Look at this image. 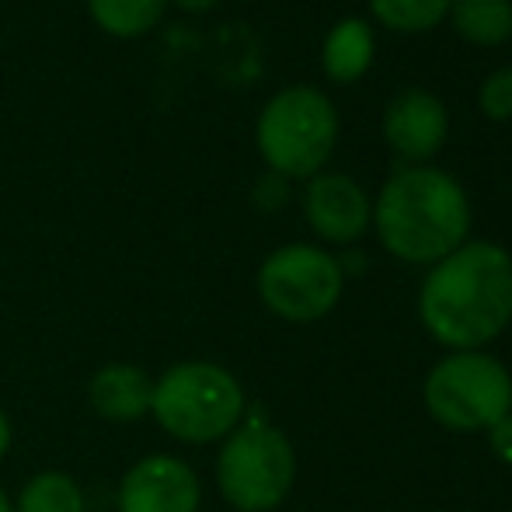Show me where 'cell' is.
<instances>
[{
    "label": "cell",
    "mask_w": 512,
    "mask_h": 512,
    "mask_svg": "<svg viewBox=\"0 0 512 512\" xmlns=\"http://www.w3.org/2000/svg\"><path fill=\"white\" fill-rule=\"evenodd\" d=\"M258 297L290 324H314L338 307L345 290V276L338 258L317 244H283L258 269Z\"/></svg>",
    "instance_id": "obj_7"
},
{
    "label": "cell",
    "mask_w": 512,
    "mask_h": 512,
    "mask_svg": "<svg viewBox=\"0 0 512 512\" xmlns=\"http://www.w3.org/2000/svg\"><path fill=\"white\" fill-rule=\"evenodd\" d=\"M304 216L321 241L352 244L373 223V203L356 178L338 175V171H321L307 182Z\"/></svg>",
    "instance_id": "obj_9"
},
{
    "label": "cell",
    "mask_w": 512,
    "mask_h": 512,
    "mask_svg": "<svg viewBox=\"0 0 512 512\" xmlns=\"http://www.w3.org/2000/svg\"><path fill=\"white\" fill-rule=\"evenodd\" d=\"M0 512H14V502H11V495L0 488Z\"/></svg>",
    "instance_id": "obj_22"
},
{
    "label": "cell",
    "mask_w": 512,
    "mask_h": 512,
    "mask_svg": "<svg viewBox=\"0 0 512 512\" xmlns=\"http://www.w3.org/2000/svg\"><path fill=\"white\" fill-rule=\"evenodd\" d=\"M150 415L185 446L223 443L248 415V394L227 366L185 359L154 380Z\"/></svg>",
    "instance_id": "obj_3"
},
{
    "label": "cell",
    "mask_w": 512,
    "mask_h": 512,
    "mask_svg": "<svg viewBox=\"0 0 512 512\" xmlns=\"http://www.w3.org/2000/svg\"><path fill=\"white\" fill-rule=\"evenodd\" d=\"M488 443H492V450L499 453L502 464H512V415L502 418L495 429H488Z\"/></svg>",
    "instance_id": "obj_19"
},
{
    "label": "cell",
    "mask_w": 512,
    "mask_h": 512,
    "mask_svg": "<svg viewBox=\"0 0 512 512\" xmlns=\"http://www.w3.org/2000/svg\"><path fill=\"white\" fill-rule=\"evenodd\" d=\"M418 317L443 349H488L512 324V255L495 241H464L429 265Z\"/></svg>",
    "instance_id": "obj_1"
},
{
    "label": "cell",
    "mask_w": 512,
    "mask_h": 512,
    "mask_svg": "<svg viewBox=\"0 0 512 512\" xmlns=\"http://www.w3.org/2000/svg\"><path fill=\"white\" fill-rule=\"evenodd\" d=\"M168 4L171 0H88V11L102 32L115 39H136L164 18Z\"/></svg>",
    "instance_id": "obj_15"
},
{
    "label": "cell",
    "mask_w": 512,
    "mask_h": 512,
    "mask_svg": "<svg viewBox=\"0 0 512 512\" xmlns=\"http://www.w3.org/2000/svg\"><path fill=\"white\" fill-rule=\"evenodd\" d=\"M422 405L446 432H488L512 415V373L488 349L446 352L425 373Z\"/></svg>",
    "instance_id": "obj_6"
},
{
    "label": "cell",
    "mask_w": 512,
    "mask_h": 512,
    "mask_svg": "<svg viewBox=\"0 0 512 512\" xmlns=\"http://www.w3.org/2000/svg\"><path fill=\"white\" fill-rule=\"evenodd\" d=\"M446 21L471 46H502L512 39V0H453Z\"/></svg>",
    "instance_id": "obj_13"
},
{
    "label": "cell",
    "mask_w": 512,
    "mask_h": 512,
    "mask_svg": "<svg viewBox=\"0 0 512 512\" xmlns=\"http://www.w3.org/2000/svg\"><path fill=\"white\" fill-rule=\"evenodd\" d=\"M478 108L485 119L509 122L512 119V67H499L481 81Z\"/></svg>",
    "instance_id": "obj_17"
},
{
    "label": "cell",
    "mask_w": 512,
    "mask_h": 512,
    "mask_svg": "<svg viewBox=\"0 0 512 512\" xmlns=\"http://www.w3.org/2000/svg\"><path fill=\"white\" fill-rule=\"evenodd\" d=\"M258 154L269 171L290 178H314L331 161L338 143V112L317 88L297 84L265 102L255 126Z\"/></svg>",
    "instance_id": "obj_5"
},
{
    "label": "cell",
    "mask_w": 512,
    "mask_h": 512,
    "mask_svg": "<svg viewBox=\"0 0 512 512\" xmlns=\"http://www.w3.org/2000/svg\"><path fill=\"white\" fill-rule=\"evenodd\" d=\"M119 512H199L203 481L196 467L171 453H147L119 481L115 492Z\"/></svg>",
    "instance_id": "obj_8"
},
{
    "label": "cell",
    "mask_w": 512,
    "mask_h": 512,
    "mask_svg": "<svg viewBox=\"0 0 512 512\" xmlns=\"http://www.w3.org/2000/svg\"><path fill=\"white\" fill-rule=\"evenodd\" d=\"M251 203L262 213H279L286 203H290V178L276 175V171H265L262 178L251 189Z\"/></svg>",
    "instance_id": "obj_18"
},
{
    "label": "cell",
    "mask_w": 512,
    "mask_h": 512,
    "mask_svg": "<svg viewBox=\"0 0 512 512\" xmlns=\"http://www.w3.org/2000/svg\"><path fill=\"white\" fill-rule=\"evenodd\" d=\"M297 485V450L272 422L244 415L220 443L216 488L234 512H276Z\"/></svg>",
    "instance_id": "obj_4"
},
{
    "label": "cell",
    "mask_w": 512,
    "mask_h": 512,
    "mask_svg": "<svg viewBox=\"0 0 512 512\" xmlns=\"http://www.w3.org/2000/svg\"><path fill=\"white\" fill-rule=\"evenodd\" d=\"M384 140L401 161L408 164H425L429 157H436L450 133V115L446 105L439 102L432 91L425 88H408L387 102L384 108Z\"/></svg>",
    "instance_id": "obj_10"
},
{
    "label": "cell",
    "mask_w": 512,
    "mask_h": 512,
    "mask_svg": "<svg viewBox=\"0 0 512 512\" xmlns=\"http://www.w3.org/2000/svg\"><path fill=\"white\" fill-rule=\"evenodd\" d=\"M11 443H14V425H11V418H7V411L0 408V460L7 457Z\"/></svg>",
    "instance_id": "obj_20"
},
{
    "label": "cell",
    "mask_w": 512,
    "mask_h": 512,
    "mask_svg": "<svg viewBox=\"0 0 512 512\" xmlns=\"http://www.w3.org/2000/svg\"><path fill=\"white\" fill-rule=\"evenodd\" d=\"M377 56V35L373 25L363 18H342L335 21L328 35H324L321 49V67L335 84H352L373 67Z\"/></svg>",
    "instance_id": "obj_12"
},
{
    "label": "cell",
    "mask_w": 512,
    "mask_h": 512,
    "mask_svg": "<svg viewBox=\"0 0 512 512\" xmlns=\"http://www.w3.org/2000/svg\"><path fill=\"white\" fill-rule=\"evenodd\" d=\"M453 0H370V14L384 28L401 35H418L446 21Z\"/></svg>",
    "instance_id": "obj_16"
},
{
    "label": "cell",
    "mask_w": 512,
    "mask_h": 512,
    "mask_svg": "<svg viewBox=\"0 0 512 512\" xmlns=\"http://www.w3.org/2000/svg\"><path fill=\"white\" fill-rule=\"evenodd\" d=\"M373 227L387 251L408 265H436L471 234V203L450 171L408 164L373 203Z\"/></svg>",
    "instance_id": "obj_2"
},
{
    "label": "cell",
    "mask_w": 512,
    "mask_h": 512,
    "mask_svg": "<svg viewBox=\"0 0 512 512\" xmlns=\"http://www.w3.org/2000/svg\"><path fill=\"white\" fill-rule=\"evenodd\" d=\"M14 512H88V495L74 474L39 471L21 485Z\"/></svg>",
    "instance_id": "obj_14"
},
{
    "label": "cell",
    "mask_w": 512,
    "mask_h": 512,
    "mask_svg": "<svg viewBox=\"0 0 512 512\" xmlns=\"http://www.w3.org/2000/svg\"><path fill=\"white\" fill-rule=\"evenodd\" d=\"M88 405L112 425H133L150 415L154 377L136 363H105L88 380Z\"/></svg>",
    "instance_id": "obj_11"
},
{
    "label": "cell",
    "mask_w": 512,
    "mask_h": 512,
    "mask_svg": "<svg viewBox=\"0 0 512 512\" xmlns=\"http://www.w3.org/2000/svg\"><path fill=\"white\" fill-rule=\"evenodd\" d=\"M182 11H189V14H203V11H209V7H216L220 0H175Z\"/></svg>",
    "instance_id": "obj_21"
}]
</instances>
